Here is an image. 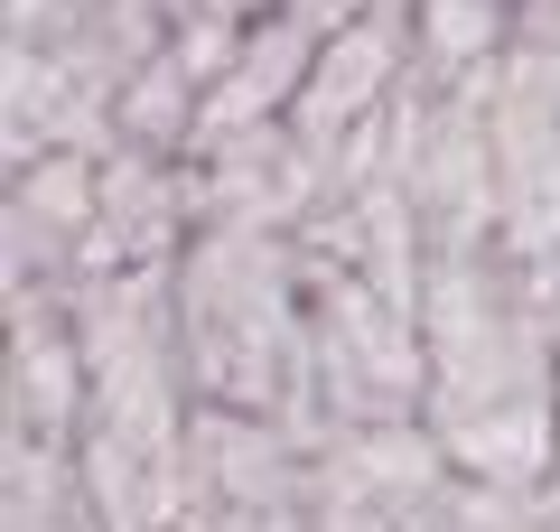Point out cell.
<instances>
[{
  "instance_id": "cell-1",
  "label": "cell",
  "mask_w": 560,
  "mask_h": 532,
  "mask_svg": "<svg viewBox=\"0 0 560 532\" xmlns=\"http://www.w3.org/2000/svg\"><path fill=\"white\" fill-rule=\"evenodd\" d=\"M420 420L477 486H551L560 458V280L486 253H430Z\"/></svg>"
},
{
  "instance_id": "cell-2",
  "label": "cell",
  "mask_w": 560,
  "mask_h": 532,
  "mask_svg": "<svg viewBox=\"0 0 560 532\" xmlns=\"http://www.w3.org/2000/svg\"><path fill=\"white\" fill-rule=\"evenodd\" d=\"M168 290H178L187 393L215 402V412L300 420V393H308V262H300V234L206 224L168 262Z\"/></svg>"
},
{
  "instance_id": "cell-3",
  "label": "cell",
  "mask_w": 560,
  "mask_h": 532,
  "mask_svg": "<svg viewBox=\"0 0 560 532\" xmlns=\"http://www.w3.org/2000/svg\"><path fill=\"white\" fill-rule=\"evenodd\" d=\"M486 150H495V253L560 280V57L504 47L486 94Z\"/></svg>"
},
{
  "instance_id": "cell-4",
  "label": "cell",
  "mask_w": 560,
  "mask_h": 532,
  "mask_svg": "<svg viewBox=\"0 0 560 532\" xmlns=\"http://www.w3.org/2000/svg\"><path fill=\"white\" fill-rule=\"evenodd\" d=\"M448 476L458 467L430 439V420L327 430L308 449V532H430Z\"/></svg>"
},
{
  "instance_id": "cell-5",
  "label": "cell",
  "mask_w": 560,
  "mask_h": 532,
  "mask_svg": "<svg viewBox=\"0 0 560 532\" xmlns=\"http://www.w3.org/2000/svg\"><path fill=\"white\" fill-rule=\"evenodd\" d=\"M187 187H197V234L206 224H243V234H300L327 197V159L308 150L290 122H261V131L206 140L187 150Z\"/></svg>"
},
{
  "instance_id": "cell-6",
  "label": "cell",
  "mask_w": 560,
  "mask_h": 532,
  "mask_svg": "<svg viewBox=\"0 0 560 532\" xmlns=\"http://www.w3.org/2000/svg\"><path fill=\"white\" fill-rule=\"evenodd\" d=\"M94 216H103V150H28L10 159V280L20 290H75L94 262Z\"/></svg>"
},
{
  "instance_id": "cell-7",
  "label": "cell",
  "mask_w": 560,
  "mask_h": 532,
  "mask_svg": "<svg viewBox=\"0 0 560 532\" xmlns=\"http://www.w3.org/2000/svg\"><path fill=\"white\" fill-rule=\"evenodd\" d=\"M401 84H411V20L364 10L355 28L318 38V66H308L300 103H290V131H300L318 159H337L355 131H374V122L393 113Z\"/></svg>"
},
{
  "instance_id": "cell-8",
  "label": "cell",
  "mask_w": 560,
  "mask_h": 532,
  "mask_svg": "<svg viewBox=\"0 0 560 532\" xmlns=\"http://www.w3.org/2000/svg\"><path fill=\"white\" fill-rule=\"evenodd\" d=\"M0 355H10V430L47 439V449H75L84 402H94L84 336H75V299H66V290H20V280H10Z\"/></svg>"
},
{
  "instance_id": "cell-9",
  "label": "cell",
  "mask_w": 560,
  "mask_h": 532,
  "mask_svg": "<svg viewBox=\"0 0 560 532\" xmlns=\"http://www.w3.org/2000/svg\"><path fill=\"white\" fill-rule=\"evenodd\" d=\"M308 66H318V28H308V20H290V10H280V20H253L243 47H234V66L206 84L197 150H206V140H234V131H261V122H290Z\"/></svg>"
},
{
  "instance_id": "cell-10",
  "label": "cell",
  "mask_w": 560,
  "mask_h": 532,
  "mask_svg": "<svg viewBox=\"0 0 560 532\" xmlns=\"http://www.w3.org/2000/svg\"><path fill=\"white\" fill-rule=\"evenodd\" d=\"M0 532H103L84 505L75 449H47V439L10 430V467H0Z\"/></svg>"
},
{
  "instance_id": "cell-11",
  "label": "cell",
  "mask_w": 560,
  "mask_h": 532,
  "mask_svg": "<svg viewBox=\"0 0 560 532\" xmlns=\"http://www.w3.org/2000/svg\"><path fill=\"white\" fill-rule=\"evenodd\" d=\"M430 532H560V523H551V505H541V486H477V476H448Z\"/></svg>"
},
{
  "instance_id": "cell-12",
  "label": "cell",
  "mask_w": 560,
  "mask_h": 532,
  "mask_svg": "<svg viewBox=\"0 0 560 532\" xmlns=\"http://www.w3.org/2000/svg\"><path fill=\"white\" fill-rule=\"evenodd\" d=\"M364 10H374V0H290V20H308L318 38H337V28H355Z\"/></svg>"
}]
</instances>
